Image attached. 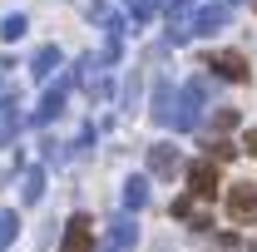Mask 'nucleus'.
<instances>
[{
	"label": "nucleus",
	"instance_id": "9b49d317",
	"mask_svg": "<svg viewBox=\"0 0 257 252\" xmlns=\"http://www.w3.org/2000/svg\"><path fill=\"white\" fill-rule=\"evenodd\" d=\"M232 20V5H198L193 10V35H213Z\"/></svg>",
	"mask_w": 257,
	"mask_h": 252
},
{
	"label": "nucleus",
	"instance_id": "4be33fe9",
	"mask_svg": "<svg viewBox=\"0 0 257 252\" xmlns=\"http://www.w3.org/2000/svg\"><path fill=\"white\" fill-rule=\"evenodd\" d=\"M45 163H64V144H55V139H45Z\"/></svg>",
	"mask_w": 257,
	"mask_h": 252
},
{
	"label": "nucleus",
	"instance_id": "2eb2a0df",
	"mask_svg": "<svg viewBox=\"0 0 257 252\" xmlns=\"http://www.w3.org/2000/svg\"><path fill=\"white\" fill-rule=\"evenodd\" d=\"M124 208H128V213L149 208V178H144V173H134V178H124Z\"/></svg>",
	"mask_w": 257,
	"mask_h": 252
},
{
	"label": "nucleus",
	"instance_id": "bb28decb",
	"mask_svg": "<svg viewBox=\"0 0 257 252\" xmlns=\"http://www.w3.org/2000/svg\"><path fill=\"white\" fill-rule=\"evenodd\" d=\"M252 5H257V0H252Z\"/></svg>",
	"mask_w": 257,
	"mask_h": 252
},
{
	"label": "nucleus",
	"instance_id": "f8f14e48",
	"mask_svg": "<svg viewBox=\"0 0 257 252\" xmlns=\"http://www.w3.org/2000/svg\"><path fill=\"white\" fill-rule=\"evenodd\" d=\"M173 94H178V89H173V79L159 74V79H154V104H149L159 124H168V114H173Z\"/></svg>",
	"mask_w": 257,
	"mask_h": 252
},
{
	"label": "nucleus",
	"instance_id": "0eeeda50",
	"mask_svg": "<svg viewBox=\"0 0 257 252\" xmlns=\"http://www.w3.org/2000/svg\"><path fill=\"white\" fill-rule=\"evenodd\" d=\"M60 252H94V222L84 218V213H74V218L64 222V242Z\"/></svg>",
	"mask_w": 257,
	"mask_h": 252
},
{
	"label": "nucleus",
	"instance_id": "a211bd4d",
	"mask_svg": "<svg viewBox=\"0 0 257 252\" xmlns=\"http://www.w3.org/2000/svg\"><path fill=\"white\" fill-rule=\"evenodd\" d=\"M15 232H20V218H15L10 208H0V252L15 242Z\"/></svg>",
	"mask_w": 257,
	"mask_h": 252
},
{
	"label": "nucleus",
	"instance_id": "6ab92c4d",
	"mask_svg": "<svg viewBox=\"0 0 257 252\" xmlns=\"http://www.w3.org/2000/svg\"><path fill=\"white\" fill-rule=\"evenodd\" d=\"M213 129H218V134L237 129V109H213Z\"/></svg>",
	"mask_w": 257,
	"mask_h": 252
},
{
	"label": "nucleus",
	"instance_id": "39448f33",
	"mask_svg": "<svg viewBox=\"0 0 257 252\" xmlns=\"http://www.w3.org/2000/svg\"><path fill=\"white\" fill-rule=\"evenodd\" d=\"M203 69H213L218 79H232V84L247 79V60L232 55V50H208V55H203Z\"/></svg>",
	"mask_w": 257,
	"mask_h": 252
},
{
	"label": "nucleus",
	"instance_id": "9d476101",
	"mask_svg": "<svg viewBox=\"0 0 257 252\" xmlns=\"http://www.w3.org/2000/svg\"><path fill=\"white\" fill-rule=\"evenodd\" d=\"M20 124H25V114H20V99L5 94V99H0V149H10V144H15Z\"/></svg>",
	"mask_w": 257,
	"mask_h": 252
},
{
	"label": "nucleus",
	"instance_id": "412c9836",
	"mask_svg": "<svg viewBox=\"0 0 257 252\" xmlns=\"http://www.w3.org/2000/svg\"><path fill=\"white\" fill-rule=\"evenodd\" d=\"M139 104V74H128V84H124V109H134Z\"/></svg>",
	"mask_w": 257,
	"mask_h": 252
},
{
	"label": "nucleus",
	"instance_id": "ddd939ff",
	"mask_svg": "<svg viewBox=\"0 0 257 252\" xmlns=\"http://www.w3.org/2000/svg\"><path fill=\"white\" fill-rule=\"evenodd\" d=\"M60 60H64V55H60V45H40V50H35V60H30V74L40 79V84H45V79L60 69Z\"/></svg>",
	"mask_w": 257,
	"mask_h": 252
},
{
	"label": "nucleus",
	"instance_id": "5701e85b",
	"mask_svg": "<svg viewBox=\"0 0 257 252\" xmlns=\"http://www.w3.org/2000/svg\"><path fill=\"white\" fill-rule=\"evenodd\" d=\"M173 218H193V198H173Z\"/></svg>",
	"mask_w": 257,
	"mask_h": 252
},
{
	"label": "nucleus",
	"instance_id": "1a4fd4ad",
	"mask_svg": "<svg viewBox=\"0 0 257 252\" xmlns=\"http://www.w3.org/2000/svg\"><path fill=\"white\" fill-rule=\"evenodd\" d=\"M193 0H178L173 10H168V45H183V40H193Z\"/></svg>",
	"mask_w": 257,
	"mask_h": 252
},
{
	"label": "nucleus",
	"instance_id": "f3484780",
	"mask_svg": "<svg viewBox=\"0 0 257 252\" xmlns=\"http://www.w3.org/2000/svg\"><path fill=\"white\" fill-rule=\"evenodd\" d=\"M25 30H30V20H25V15H5V20H0V40H5V45H15Z\"/></svg>",
	"mask_w": 257,
	"mask_h": 252
},
{
	"label": "nucleus",
	"instance_id": "423d86ee",
	"mask_svg": "<svg viewBox=\"0 0 257 252\" xmlns=\"http://www.w3.org/2000/svg\"><path fill=\"white\" fill-rule=\"evenodd\" d=\"M188 188H193V198H213L218 193V158H193L188 163Z\"/></svg>",
	"mask_w": 257,
	"mask_h": 252
},
{
	"label": "nucleus",
	"instance_id": "a878e982",
	"mask_svg": "<svg viewBox=\"0 0 257 252\" xmlns=\"http://www.w3.org/2000/svg\"><path fill=\"white\" fill-rule=\"evenodd\" d=\"M99 252H119V247H114V242H109V247H99Z\"/></svg>",
	"mask_w": 257,
	"mask_h": 252
},
{
	"label": "nucleus",
	"instance_id": "f257e3e1",
	"mask_svg": "<svg viewBox=\"0 0 257 252\" xmlns=\"http://www.w3.org/2000/svg\"><path fill=\"white\" fill-rule=\"evenodd\" d=\"M208 79H183L178 84V94H173V114H168V129H178V134H193V129L203 124V104H208Z\"/></svg>",
	"mask_w": 257,
	"mask_h": 252
},
{
	"label": "nucleus",
	"instance_id": "f03ea898",
	"mask_svg": "<svg viewBox=\"0 0 257 252\" xmlns=\"http://www.w3.org/2000/svg\"><path fill=\"white\" fill-rule=\"evenodd\" d=\"M69 74H74V84H79L89 99H109L114 94V79H109V60H104V55H84Z\"/></svg>",
	"mask_w": 257,
	"mask_h": 252
},
{
	"label": "nucleus",
	"instance_id": "dca6fc26",
	"mask_svg": "<svg viewBox=\"0 0 257 252\" xmlns=\"http://www.w3.org/2000/svg\"><path fill=\"white\" fill-rule=\"evenodd\" d=\"M20 198H25V203H40V198H45V168H40V163H30V168L20 173Z\"/></svg>",
	"mask_w": 257,
	"mask_h": 252
},
{
	"label": "nucleus",
	"instance_id": "6e6552de",
	"mask_svg": "<svg viewBox=\"0 0 257 252\" xmlns=\"http://www.w3.org/2000/svg\"><path fill=\"white\" fill-rule=\"evenodd\" d=\"M178 168H183V154H178V144L159 139V144L149 149V173H154V178H173Z\"/></svg>",
	"mask_w": 257,
	"mask_h": 252
},
{
	"label": "nucleus",
	"instance_id": "4468645a",
	"mask_svg": "<svg viewBox=\"0 0 257 252\" xmlns=\"http://www.w3.org/2000/svg\"><path fill=\"white\" fill-rule=\"evenodd\" d=\"M109 242H114L119 252L139 242V222H134V213H119V218H114V227H109Z\"/></svg>",
	"mask_w": 257,
	"mask_h": 252
},
{
	"label": "nucleus",
	"instance_id": "20e7f679",
	"mask_svg": "<svg viewBox=\"0 0 257 252\" xmlns=\"http://www.w3.org/2000/svg\"><path fill=\"white\" fill-rule=\"evenodd\" d=\"M227 218L237 227H252L257 222V183H232L227 188Z\"/></svg>",
	"mask_w": 257,
	"mask_h": 252
},
{
	"label": "nucleus",
	"instance_id": "7ed1b4c3",
	"mask_svg": "<svg viewBox=\"0 0 257 252\" xmlns=\"http://www.w3.org/2000/svg\"><path fill=\"white\" fill-rule=\"evenodd\" d=\"M69 89H74V74H60V79H55V84L45 89V99H40V109L30 114V124H35V129L55 124V119L64 114V99H69Z\"/></svg>",
	"mask_w": 257,
	"mask_h": 252
},
{
	"label": "nucleus",
	"instance_id": "393cba45",
	"mask_svg": "<svg viewBox=\"0 0 257 252\" xmlns=\"http://www.w3.org/2000/svg\"><path fill=\"white\" fill-rule=\"evenodd\" d=\"M242 154H257V134H252V129L242 134Z\"/></svg>",
	"mask_w": 257,
	"mask_h": 252
},
{
	"label": "nucleus",
	"instance_id": "b1692460",
	"mask_svg": "<svg viewBox=\"0 0 257 252\" xmlns=\"http://www.w3.org/2000/svg\"><path fill=\"white\" fill-rule=\"evenodd\" d=\"M208 149H213L208 158H218V163H223V158H232V144H223V139H218V144H208Z\"/></svg>",
	"mask_w": 257,
	"mask_h": 252
},
{
	"label": "nucleus",
	"instance_id": "aec40b11",
	"mask_svg": "<svg viewBox=\"0 0 257 252\" xmlns=\"http://www.w3.org/2000/svg\"><path fill=\"white\" fill-rule=\"evenodd\" d=\"M109 15H114V5H109V0H94V5H89V20H99V25H104Z\"/></svg>",
	"mask_w": 257,
	"mask_h": 252
}]
</instances>
